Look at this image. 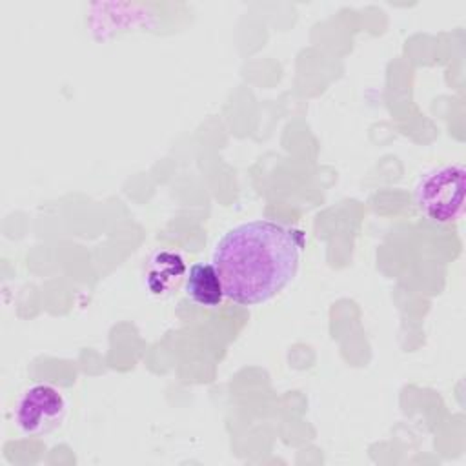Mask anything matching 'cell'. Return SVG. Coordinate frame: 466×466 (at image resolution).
<instances>
[{
    "instance_id": "cell-1",
    "label": "cell",
    "mask_w": 466,
    "mask_h": 466,
    "mask_svg": "<svg viewBox=\"0 0 466 466\" xmlns=\"http://www.w3.org/2000/svg\"><path fill=\"white\" fill-rule=\"evenodd\" d=\"M304 240L300 229L268 218L228 229L211 253L226 297L242 306L273 299L295 277Z\"/></svg>"
},
{
    "instance_id": "cell-2",
    "label": "cell",
    "mask_w": 466,
    "mask_h": 466,
    "mask_svg": "<svg viewBox=\"0 0 466 466\" xmlns=\"http://www.w3.org/2000/svg\"><path fill=\"white\" fill-rule=\"evenodd\" d=\"M466 169L461 162L422 173L413 186L419 211L433 224H451L464 213Z\"/></svg>"
},
{
    "instance_id": "cell-3",
    "label": "cell",
    "mask_w": 466,
    "mask_h": 466,
    "mask_svg": "<svg viewBox=\"0 0 466 466\" xmlns=\"http://www.w3.org/2000/svg\"><path fill=\"white\" fill-rule=\"evenodd\" d=\"M67 415L64 391L49 382L27 386L15 404V424L29 437H44L62 426Z\"/></svg>"
},
{
    "instance_id": "cell-4",
    "label": "cell",
    "mask_w": 466,
    "mask_h": 466,
    "mask_svg": "<svg viewBox=\"0 0 466 466\" xmlns=\"http://www.w3.org/2000/svg\"><path fill=\"white\" fill-rule=\"evenodd\" d=\"M184 289L195 304L204 308H217L226 297L215 266L208 262H197L189 268L184 280Z\"/></svg>"
},
{
    "instance_id": "cell-5",
    "label": "cell",
    "mask_w": 466,
    "mask_h": 466,
    "mask_svg": "<svg viewBox=\"0 0 466 466\" xmlns=\"http://www.w3.org/2000/svg\"><path fill=\"white\" fill-rule=\"evenodd\" d=\"M186 275V262L175 251H157L146 269V286L153 295H166L180 284Z\"/></svg>"
}]
</instances>
